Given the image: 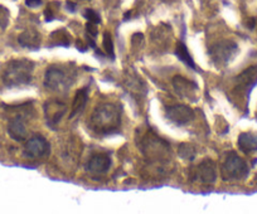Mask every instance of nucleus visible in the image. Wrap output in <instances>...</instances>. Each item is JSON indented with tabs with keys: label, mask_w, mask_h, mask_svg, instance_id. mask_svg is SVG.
Masks as SVG:
<instances>
[{
	"label": "nucleus",
	"mask_w": 257,
	"mask_h": 214,
	"mask_svg": "<svg viewBox=\"0 0 257 214\" xmlns=\"http://www.w3.org/2000/svg\"><path fill=\"white\" fill-rule=\"evenodd\" d=\"M34 63L28 60H14L4 68L3 78L4 85L8 87H19L31 83L33 76Z\"/></svg>",
	"instance_id": "f03ea898"
},
{
	"label": "nucleus",
	"mask_w": 257,
	"mask_h": 214,
	"mask_svg": "<svg viewBox=\"0 0 257 214\" xmlns=\"http://www.w3.org/2000/svg\"><path fill=\"white\" fill-rule=\"evenodd\" d=\"M95 26H96V24L90 23V22H88L87 26H86V31H87L88 36L92 37V38H96V36H97V33H98L97 28H96Z\"/></svg>",
	"instance_id": "5701e85b"
},
{
	"label": "nucleus",
	"mask_w": 257,
	"mask_h": 214,
	"mask_svg": "<svg viewBox=\"0 0 257 214\" xmlns=\"http://www.w3.org/2000/svg\"><path fill=\"white\" fill-rule=\"evenodd\" d=\"M254 26H256V19L249 18L248 22H247V27H248L249 29H253Z\"/></svg>",
	"instance_id": "a878e982"
},
{
	"label": "nucleus",
	"mask_w": 257,
	"mask_h": 214,
	"mask_svg": "<svg viewBox=\"0 0 257 214\" xmlns=\"http://www.w3.org/2000/svg\"><path fill=\"white\" fill-rule=\"evenodd\" d=\"M26 6L29 8H37L42 6V0H26Z\"/></svg>",
	"instance_id": "b1692460"
},
{
	"label": "nucleus",
	"mask_w": 257,
	"mask_h": 214,
	"mask_svg": "<svg viewBox=\"0 0 257 214\" xmlns=\"http://www.w3.org/2000/svg\"><path fill=\"white\" fill-rule=\"evenodd\" d=\"M67 73L58 67H49L44 77V86L51 91H63L72 82L68 81Z\"/></svg>",
	"instance_id": "0eeeda50"
},
{
	"label": "nucleus",
	"mask_w": 257,
	"mask_h": 214,
	"mask_svg": "<svg viewBox=\"0 0 257 214\" xmlns=\"http://www.w3.org/2000/svg\"><path fill=\"white\" fill-rule=\"evenodd\" d=\"M238 47L232 41H221L209 48V56L217 66H224L233 60Z\"/></svg>",
	"instance_id": "20e7f679"
},
{
	"label": "nucleus",
	"mask_w": 257,
	"mask_h": 214,
	"mask_svg": "<svg viewBox=\"0 0 257 214\" xmlns=\"http://www.w3.org/2000/svg\"><path fill=\"white\" fill-rule=\"evenodd\" d=\"M197 176L206 185H212L217 180V166L211 159L203 160L197 168Z\"/></svg>",
	"instance_id": "9d476101"
},
{
	"label": "nucleus",
	"mask_w": 257,
	"mask_h": 214,
	"mask_svg": "<svg viewBox=\"0 0 257 214\" xmlns=\"http://www.w3.org/2000/svg\"><path fill=\"white\" fill-rule=\"evenodd\" d=\"M238 147L244 154L257 151V135L253 132H242L238 136Z\"/></svg>",
	"instance_id": "2eb2a0df"
},
{
	"label": "nucleus",
	"mask_w": 257,
	"mask_h": 214,
	"mask_svg": "<svg viewBox=\"0 0 257 214\" xmlns=\"http://www.w3.org/2000/svg\"><path fill=\"white\" fill-rule=\"evenodd\" d=\"M8 132L12 139L16 141H24L27 139L26 122H24L23 116H16L9 122Z\"/></svg>",
	"instance_id": "ddd939ff"
},
{
	"label": "nucleus",
	"mask_w": 257,
	"mask_h": 214,
	"mask_svg": "<svg viewBox=\"0 0 257 214\" xmlns=\"http://www.w3.org/2000/svg\"><path fill=\"white\" fill-rule=\"evenodd\" d=\"M248 174V166L236 152H229L222 164L221 175L224 181L241 180Z\"/></svg>",
	"instance_id": "7ed1b4c3"
},
{
	"label": "nucleus",
	"mask_w": 257,
	"mask_h": 214,
	"mask_svg": "<svg viewBox=\"0 0 257 214\" xmlns=\"http://www.w3.org/2000/svg\"><path fill=\"white\" fill-rule=\"evenodd\" d=\"M103 49H105L106 55L110 56L111 58H115V52H113V43H112V39H111V36L108 33L103 34Z\"/></svg>",
	"instance_id": "aec40b11"
},
{
	"label": "nucleus",
	"mask_w": 257,
	"mask_h": 214,
	"mask_svg": "<svg viewBox=\"0 0 257 214\" xmlns=\"http://www.w3.org/2000/svg\"><path fill=\"white\" fill-rule=\"evenodd\" d=\"M130 14H132V13H130V12H128V13H126V14H125V19H127L128 17H130Z\"/></svg>",
	"instance_id": "bb28decb"
},
{
	"label": "nucleus",
	"mask_w": 257,
	"mask_h": 214,
	"mask_svg": "<svg viewBox=\"0 0 257 214\" xmlns=\"http://www.w3.org/2000/svg\"><path fill=\"white\" fill-rule=\"evenodd\" d=\"M167 116L175 125H187L188 122L194 119V111L190 109L189 106L175 105L168 107Z\"/></svg>",
	"instance_id": "1a4fd4ad"
},
{
	"label": "nucleus",
	"mask_w": 257,
	"mask_h": 214,
	"mask_svg": "<svg viewBox=\"0 0 257 214\" xmlns=\"http://www.w3.org/2000/svg\"><path fill=\"white\" fill-rule=\"evenodd\" d=\"M85 18L87 19L90 23H93V24H100L101 23L100 16H98V14L96 13L93 9H87V11H86Z\"/></svg>",
	"instance_id": "412c9836"
},
{
	"label": "nucleus",
	"mask_w": 257,
	"mask_h": 214,
	"mask_svg": "<svg viewBox=\"0 0 257 214\" xmlns=\"http://www.w3.org/2000/svg\"><path fill=\"white\" fill-rule=\"evenodd\" d=\"M178 152H179V156L184 160H193L197 154L196 149L189 144H180Z\"/></svg>",
	"instance_id": "6ab92c4d"
},
{
	"label": "nucleus",
	"mask_w": 257,
	"mask_h": 214,
	"mask_svg": "<svg viewBox=\"0 0 257 214\" xmlns=\"http://www.w3.org/2000/svg\"><path fill=\"white\" fill-rule=\"evenodd\" d=\"M9 21V12L4 7H0V28H6Z\"/></svg>",
	"instance_id": "4be33fe9"
},
{
	"label": "nucleus",
	"mask_w": 257,
	"mask_h": 214,
	"mask_svg": "<svg viewBox=\"0 0 257 214\" xmlns=\"http://www.w3.org/2000/svg\"><path fill=\"white\" fill-rule=\"evenodd\" d=\"M237 85L233 93L237 98H248L252 88L257 85V66H251L244 70L241 75L237 76Z\"/></svg>",
	"instance_id": "39448f33"
},
{
	"label": "nucleus",
	"mask_w": 257,
	"mask_h": 214,
	"mask_svg": "<svg viewBox=\"0 0 257 214\" xmlns=\"http://www.w3.org/2000/svg\"><path fill=\"white\" fill-rule=\"evenodd\" d=\"M76 8H77L76 3H72V2H67V11L68 12H71V13H75Z\"/></svg>",
	"instance_id": "393cba45"
},
{
	"label": "nucleus",
	"mask_w": 257,
	"mask_h": 214,
	"mask_svg": "<svg viewBox=\"0 0 257 214\" xmlns=\"http://www.w3.org/2000/svg\"><path fill=\"white\" fill-rule=\"evenodd\" d=\"M111 157L107 154L93 155L87 163V170L95 174H103L110 169Z\"/></svg>",
	"instance_id": "f8f14e48"
},
{
	"label": "nucleus",
	"mask_w": 257,
	"mask_h": 214,
	"mask_svg": "<svg viewBox=\"0 0 257 214\" xmlns=\"http://www.w3.org/2000/svg\"><path fill=\"white\" fill-rule=\"evenodd\" d=\"M18 42L21 46L26 47V48L37 49L41 46V36L34 31H27L19 36Z\"/></svg>",
	"instance_id": "dca6fc26"
},
{
	"label": "nucleus",
	"mask_w": 257,
	"mask_h": 214,
	"mask_svg": "<svg viewBox=\"0 0 257 214\" xmlns=\"http://www.w3.org/2000/svg\"><path fill=\"white\" fill-rule=\"evenodd\" d=\"M121 125L120 111L112 103L97 106L91 115L90 127L98 135L115 134Z\"/></svg>",
	"instance_id": "f257e3e1"
},
{
	"label": "nucleus",
	"mask_w": 257,
	"mask_h": 214,
	"mask_svg": "<svg viewBox=\"0 0 257 214\" xmlns=\"http://www.w3.org/2000/svg\"><path fill=\"white\" fill-rule=\"evenodd\" d=\"M51 152V145L43 136H33L27 141L23 155L28 159H41Z\"/></svg>",
	"instance_id": "423d86ee"
},
{
	"label": "nucleus",
	"mask_w": 257,
	"mask_h": 214,
	"mask_svg": "<svg viewBox=\"0 0 257 214\" xmlns=\"http://www.w3.org/2000/svg\"><path fill=\"white\" fill-rule=\"evenodd\" d=\"M173 86H174L178 95L182 96L183 98H188V100L194 97L197 91H198V86L196 82L187 80L183 76H175L173 78Z\"/></svg>",
	"instance_id": "9b49d317"
},
{
	"label": "nucleus",
	"mask_w": 257,
	"mask_h": 214,
	"mask_svg": "<svg viewBox=\"0 0 257 214\" xmlns=\"http://www.w3.org/2000/svg\"><path fill=\"white\" fill-rule=\"evenodd\" d=\"M88 98V88H81L76 92L75 98H73L72 102V111L70 114V119H75L77 115L82 114L83 110L86 107V103H87Z\"/></svg>",
	"instance_id": "4468645a"
},
{
	"label": "nucleus",
	"mask_w": 257,
	"mask_h": 214,
	"mask_svg": "<svg viewBox=\"0 0 257 214\" xmlns=\"http://www.w3.org/2000/svg\"><path fill=\"white\" fill-rule=\"evenodd\" d=\"M175 56H177V57L179 58V60L182 61L183 63H185L188 67L193 68V70H197L196 63H194L192 56H190V53L188 52L187 46H185L184 43H182V42H179V43L177 44V49H175Z\"/></svg>",
	"instance_id": "f3484780"
},
{
	"label": "nucleus",
	"mask_w": 257,
	"mask_h": 214,
	"mask_svg": "<svg viewBox=\"0 0 257 214\" xmlns=\"http://www.w3.org/2000/svg\"><path fill=\"white\" fill-rule=\"evenodd\" d=\"M67 111V107L63 102H59V101L52 100L46 102L44 105V114H46L47 124L51 129H56L57 124L61 121L62 117L64 116Z\"/></svg>",
	"instance_id": "6e6552de"
},
{
	"label": "nucleus",
	"mask_w": 257,
	"mask_h": 214,
	"mask_svg": "<svg viewBox=\"0 0 257 214\" xmlns=\"http://www.w3.org/2000/svg\"><path fill=\"white\" fill-rule=\"evenodd\" d=\"M51 38H52L51 46L68 47L71 44L70 34L64 31V29H61V31H57V32H54V33H52Z\"/></svg>",
	"instance_id": "a211bd4d"
}]
</instances>
